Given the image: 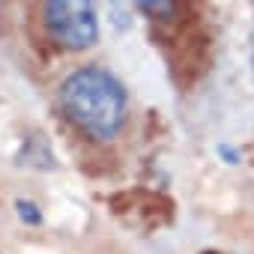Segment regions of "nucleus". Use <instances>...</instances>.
I'll use <instances>...</instances> for the list:
<instances>
[{
  "label": "nucleus",
  "instance_id": "f257e3e1",
  "mask_svg": "<svg viewBox=\"0 0 254 254\" xmlns=\"http://www.w3.org/2000/svg\"><path fill=\"white\" fill-rule=\"evenodd\" d=\"M63 117L93 141H111L129 120V93L123 81L102 66H81L69 72L57 90Z\"/></svg>",
  "mask_w": 254,
  "mask_h": 254
},
{
  "label": "nucleus",
  "instance_id": "f03ea898",
  "mask_svg": "<svg viewBox=\"0 0 254 254\" xmlns=\"http://www.w3.org/2000/svg\"><path fill=\"white\" fill-rule=\"evenodd\" d=\"M42 21L51 42L66 51H84L99 42L96 0H45Z\"/></svg>",
  "mask_w": 254,
  "mask_h": 254
},
{
  "label": "nucleus",
  "instance_id": "7ed1b4c3",
  "mask_svg": "<svg viewBox=\"0 0 254 254\" xmlns=\"http://www.w3.org/2000/svg\"><path fill=\"white\" fill-rule=\"evenodd\" d=\"M135 3L153 21H174L177 18V0H135Z\"/></svg>",
  "mask_w": 254,
  "mask_h": 254
},
{
  "label": "nucleus",
  "instance_id": "20e7f679",
  "mask_svg": "<svg viewBox=\"0 0 254 254\" xmlns=\"http://www.w3.org/2000/svg\"><path fill=\"white\" fill-rule=\"evenodd\" d=\"M15 206H18V215H21L24 224H39V221H42V212H39L36 203H30V200H18Z\"/></svg>",
  "mask_w": 254,
  "mask_h": 254
},
{
  "label": "nucleus",
  "instance_id": "39448f33",
  "mask_svg": "<svg viewBox=\"0 0 254 254\" xmlns=\"http://www.w3.org/2000/svg\"><path fill=\"white\" fill-rule=\"evenodd\" d=\"M251 72H254V21H251Z\"/></svg>",
  "mask_w": 254,
  "mask_h": 254
}]
</instances>
